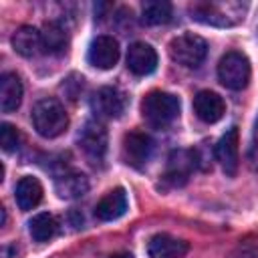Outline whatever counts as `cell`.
Masks as SVG:
<instances>
[{
    "mask_svg": "<svg viewBox=\"0 0 258 258\" xmlns=\"http://www.w3.org/2000/svg\"><path fill=\"white\" fill-rule=\"evenodd\" d=\"M30 119H32L36 133L46 139L58 137L69 127V115L62 107V103L52 97L36 101L32 107V113H30Z\"/></svg>",
    "mask_w": 258,
    "mask_h": 258,
    "instance_id": "obj_1",
    "label": "cell"
},
{
    "mask_svg": "<svg viewBox=\"0 0 258 258\" xmlns=\"http://www.w3.org/2000/svg\"><path fill=\"white\" fill-rule=\"evenodd\" d=\"M141 115L151 127L165 129L179 115V99L165 91H151L141 101Z\"/></svg>",
    "mask_w": 258,
    "mask_h": 258,
    "instance_id": "obj_2",
    "label": "cell"
},
{
    "mask_svg": "<svg viewBox=\"0 0 258 258\" xmlns=\"http://www.w3.org/2000/svg\"><path fill=\"white\" fill-rule=\"evenodd\" d=\"M189 14L196 22H202L208 26H234L244 18L242 6L236 2H228V4L194 2L189 6Z\"/></svg>",
    "mask_w": 258,
    "mask_h": 258,
    "instance_id": "obj_3",
    "label": "cell"
},
{
    "mask_svg": "<svg viewBox=\"0 0 258 258\" xmlns=\"http://www.w3.org/2000/svg\"><path fill=\"white\" fill-rule=\"evenodd\" d=\"M206 54H208V42L200 34L183 32L169 42V56L181 67L196 69L204 62Z\"/></svg>",
    "mask_w": 258,
    "mask_h": 258,
    "instance_id": "obj_4",
    "label": "cell"
},
{
    "mask_svg": "<svg viewBox=\"0 0 258 258\" xmlns=\"http://www.w3.org/2000/svg\"><path fill=\"white\" fill-rule=\"evenodd\" d=\"M250 60L238 50L226 52L218 62V79L230 91H242L250 81Z\"/></svg>",
    "mask_w": 258,
    "mask_h": 258,
    "instance_id": "obj_5",
    "label": "cell"
},
{
    "mask_svg": "<svg viewBox=\"0 0 258 258\" xmlns=\"http://www.w3.org/2000/svg\"><path fill=\"white\" fill-rule=\"evenodd\" d=\"M79 141V147L81 151L85 153V157L91 161V163H101L105 159V153H107V143H109V137H107V129L101 121H87L77 137Z\"/></svg>",
    "mask_w": 258,
    "mask_h": 258,
    "instance_id": "obj_6",
    "label": "cell"
},
{
    "mask_svg": "<svg viewBox=\"0 0 258 258\" xmlns=\"http://www.w3.org/2000/svg\"><path fill=\"white\" fill-rule=\"evenodd\" d=\"M91 109L99 119H117L127 109V97L117 87H101L91 99Z\"/></svg>",
    "mask_w": 258,
    "mask_h": 258,
    "instance_id": "obj_7",
    "label": "cell"
},
{
    "mask_svg": "<svg viewBox=\"0 0 258 258\" xmlns=\"http://www.w3.org/2000/svg\"><path fill=\"white\" fill-rule=\"evenodd\" d=\"M153 139L147 133L141 131H131L123 137V159L131 167H145L147 161L153 155Z\"/></svg>",
    "mask_w": 258,
    "mask_h": 258,
    "instance_id": "obj_8",
    "label": "cell"
},
{
    "mask_svg": "<svg viewBox=\"0 0 258 258\" xmlns=\"http://www.w3.org/2000/svg\"><path fill=\"white\" fill-rule=\"evenodd\" d=\"M216 151V159L220 161L222 169L226 175L234 177L240 165V139H238V127H230L218 141V145L214 147Z\"/></svg>",
    "mask_w": 258,
    "mask_h": 258,
    "instance_id": "obj_9",
    "label": "cell"
},
{
    "mask_svg": "<svg viewBox=\"0 0 258 258\" xmlns=\"http://www.w3.org/2000/svg\"><path fill=\"white\" fill-rule=\"evenodd\" d=\"M194 169H196L194 149H175L167 159L163 181H167L171 187H179L187 181V177Z\"/></svg>",
    "mask_w": 258,
    "mask_h": 258,
    "instance_id": "obj_10",
    "label": "cell"
},
{
    "mask_svg": "<svg viewBox=\"0 0 258 258\" xmlns=\"http://www.w3.org/2000/svg\"><path fill=\"white\" fill-rule=\"evenodd\" d=\"M87 58L93 67H97L101 71H109L119 60V42L109 34H101V36L93 38V42L89 44Z\"/></svg>",
    "mask_w": 258,
    "mask_h": 258,
    "instance_id": "obj_11",
    "label": "cell"
},
{
    "mask_svg": "<svg viewBox=\"0 0 258 258\" xmlns=\"http://www.w3.org/2000/svg\"><path fill=\"white\" fill-rule=\"evenodd\" d=\"M127 69L137 77L151 75L157 69L155 48L147 42H141V40L129 44V48H127Z\"/></svg>",
    "mask_w": 258,
    "mask_h": 258,
    "instance_id": "obj_12",
    "label": "cell"
},
{
    "mask_svg": "<svg viewBox=\"0 0 258 258\" xmlns=\"http://www.w3.org/2000/svg\"><path fill=\"white\" fill-rule=\"evenodd\" d=\"M194 113L204 123H218L226 113V103L214 91H200L194 97Z\"/></svg>",
    "mask_w": 258,
    "mask_h": 258,
    "instance_id": "obj_13",
    "label": "cell"
},
{
    "mask_svg": "<svg viewBox=\"0 0 258 258\" xmlns=\"http://www.w3.org/2000/svg\"><path fill=\"white\" fill-rule=\"evenodd\" d=\"M127 194L123 187H115L111 191H107L95 206V216L101 222H113L117 218H121L127 212Z\"/></svg>",
    "mask_w": 258,
    "mask_h": 258,
    "instance_id": "obj_14",
    "label": "cell"
},
{
    "mask_svg": "<svg viewBox=\"0 0 258 258\" xmlns=\"http://www.w3.org/2000/svg\"><path fill=\"white\" fill-rule=\"evenodd\" d=\"M189 250L185 240L173 238L169 234H155L147 244L149 258H183Z\"/></svg>",
    "mask_w": 258,
    "mask_h": 258,
    "instance_id": "obj_15",
    "label": "cell"
},
{
    "mask_svg": "<svg viewBox=\"0 0 258 258\" xmlns=\"http://www.w3.org/2000/svg\"><path fill=\"white\" fill-rule=\"evenodd\" d=\"M54 191L62 200L83 198L89 191V179L79 171H64L54 179Z\"/></svg>",
    "mask_w": 258,
    "mask_h": 258,
    "instance_id": "obj_16",
    "label": "cell"
},
{
    "mask_svg": "<svg viewBox=\"0 0 258 258\" xmlns=\"http://www.w3.org/2000/svg\"><path fill=\"white\" fill-rule=\"evenodd\" d=\"M22 83L16 73H4L0 77V109L4 113L16 111L22 103Z\"/></svg>",
    "mask_w": 258,
    "mask_h": 258,
    "instance_id": "obj_17",
    "label": "cell"
},
{
    "mask_svg": "<svg viewBox=\"0 0 258 258\" xmlns=\"http://www.w3.org/2000/svg\"><path fill=\"white\" fill-rule=\"evenodd\" d=\"M14 198H16V204L22 212H28L32 208H36L42 200V185L36 177L32 175H24L18 179L16 187H14Z\"/></svg>",
    "mask_w": 258,
    "mask_h": 258,
    "instance_id": "obj_18",
    "label": "cell"
},
{
    "mask_svg": "<svg viewBox=\"0 0 258 258\" xmlns=\"http://www.w3.org/2000/svg\"><path fill=\"white\" fill-rule=\"evenodd\" d=\"M12 48L20 54V56H36L38 52H42V36L40 30H36L34 26H20L14 34H12Z\"/></svg>",
    "mask_w": 258,
    "mask_h": 258,
    "instance_id": "obj_19",
    "label": "cell"
},
{
    "mask_svg": "<svg viewBox=\"0 0 258 258\" xmlns=\"http://www.w3.org/2000/svg\"><path fill=\"white\" fill-rule=\"evenodd\" d=\"M42 36V52L46 54H60L67 48V30L58 22H46L40 30Z\"/></svg>",
    "mask_w": 258,
    "mask_h": 258,
    "instance_id": "obj_20",
    "label": "cell"
},
{
    "mask_svg": "<svg viewBox=\"0 0 258 258\" xmlns=\"http://www.w3.org/2000/svg\"><path fill=\"white\" fill-rule=\"evenodd\" d=\"M58 230V224H56V218L48 212H40L36 216H32V220L28 222V232L32 236L34 242H48L54 238Z\"/></svg>",
    "mask_w": 258,
    "mask_h": 258,
    "instance_id": "obj_21",
    "label": "cell"
},
{
    "mask_svg": "<svg viewBox=\"0 0 258 258\" xmlns=\"http://www.w3.org/2000/svg\"><path fill=\"white\" fill-rule=\"evenodd\" d=\"M173 8L165 0H151L141 6V20L147 26H157V24H167L171 20Z\"/></svg>",
    "mask_w": 258,
    "mask_h": 258,
    "instance_id": "obj_22",
    "label": "cell"
},
{
    "mask_svg": "<svg viewBox=\"0 0 258 258\" xmlns=\"http://www.w3.org/2000/svg\"><path fill=\"white\" fill-rule=\"evenodd\" d=\"M20 141H22V135L14 125H10V123H2L0 125V145H2V149L6 153L16 151L20 147Z\"/></svg>",
    "mask_w": 258,
    "mask_h": 258,
    "instance_id": "obj_23",
    "label": "cell"
},
{
    "mask_svg": "<svg viewBox=\"0 0 258 258\" xmlns=\"http://www.w3.org/2000/svg\"><path fill=\"white\" fill-rule=\"evenodd\" d=\"M248 159H250V165L254 169H258V125H256V131H254V143L248 151Z\"/></svg>",
    "mask_w": 258,
    "mask_h": 258,
    "instance_id": "obj_24",
    "label": "cell"
},
{
    "mask_svg": "<svg viewBox=\"0 0 258 258\" xmlns=\"http://www.w3.org/2000/svg\"><path fill=\"white\" fill-rule=\"evenodd\" d=\"M107 258H135V256L129 254V252H115V254H111V256H107Z\"/></svg>",
    "mask_w": 258,
    "mask_h": 258,
    "instance_id": "obj_25",
    "label": "cell"
}]
</instances>
